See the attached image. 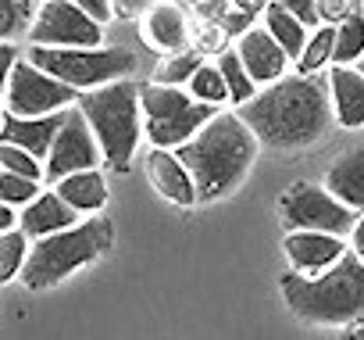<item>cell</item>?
<instances>
[{
  "label": "cell",
  "mask_w": 364,
  "mask_h": 340,
  "mask_svg": "<svg viewBox=\"0 0 364 340\" xmlns=\"http://www.w3.org/2000/svg\"><path fill=\"white\" fill-rule=\"evenodd\" d=\"M282 247H286L293 272L300 276H321L350 251L346 237H332V233H289Z\"/></svg>",
  "instance_id": "cell-12"
},
{
  "label": "cell",
  "mask_w": 364,
  "mask_h": 340,
  "mask_svg": "<svg viewBox=\"0 0 364 340\" xmlns=\"http://www.w3.org/2000/svg\"><path fill=\"white\" fill-rule=\"evenodd\" d=\"M111 244H114V222L104 215H90V219L75 222L72 230L33 240L18 279L29 290H50L61 279H68L72 272H79L82 265L104 258Z\"/></svg>",
  "instance_id": "cell-4"
},
{
  "label": "cell",
  "mask_w": 364,
  "mask_h": 340,
  "mask_svg": "<svg viewBox=\"0 0 364 340\" xmlns=\"http://www.w3.org/2000/svg\"><path fill=\"white\" fill-rule=\"evenodd\" d=\"M8 230H18V212L0 201V233H8Z\"/></svg>",
  "instance_id": "cell-39"
},
{
  "label": "cell",
  "mask_w": 364,
  "mask_h": 340,
  "mask_svg": "<svg viewBox=\"0 0 364 340\" xmlns=\"http://www.w3.org/2000/svg\"><path fill=\"white\" fill-rule=\"evenodd\" d=\"M75 222H79V212H72L54 190H40V197L29 201V205L18 212V230H22L29 240H40V237L72 230Z\"/></svg>",
  "instance_id": "cell-18"
},
{
  "label": "cell",
  "mask_w": 364,
  "mask_h": 340,
  "mask_svg": "<svg viewBox=\"0 0 364 340\" xmlns=\"http://www.w3.org/2000/svg\"><path fill=\"white\" fill-rule=\"evenodd\" d=\"M65 122H68V111H54V115H43V118H11V115H4V122H0V143H15V147L29 150L33 158L47 161V154L54 147V136L61 133Z\"/></svg>",
  "instance_id": "cell-16"
},
{
  "label": "cell",
  "mask_w": 364,
  "mask_h": 340,
  "mask_svg": "<svg viewBox=\"0 0 364 340\" xmlns=\"http://www.w3.org/2000/svg\"><path fill=\"white\" fill-rule=\"evenodd\" d=\"M139 111L150 143L164 150H175L186 140H193L218 115L211 104L193 101L178 86H157V83H139Z\"/></svg>",
  "instance_id": "cell-7"
},
{
  "label": "cell",
  "mask_w": 364,
  "mask_h": 340,
  "mask_svg": "<svg viewBox=\"0 0 364 340\" xmlns=\"http://www.w3.org/2000/svg\"><path fill=\"white\" fill-rule=\"evenodd\" d=\"M328 93H332L336 125L360 129L364 125V76L353 65H332L328 68Z\"/></svg>",
  "instance_id": "cell-17"
},
{
  "label": "cell",
  "mask_w": 364,
  "mask_h": 340,
  "mask_svg": "<svg viewBox=\"0 0 364 340\" xmlns=\"http://www.w3.org/2000/svg\"><path fill=\"white\" fill-rule=\"evenodd\" d=\"M353 68H357V72H360V76H364V58H360V61H357V65H353Z\"/></svg>",
  "instance_id": "cell-41"
},
{
  "label": "cell",
  "mask_w": 364,
  "mask_h": 340,
  "mask_svg": "<svg viewBox=\"0 0 364 340\" xmlns=\"http://www.w3.org/2000/svg\"><path fill=\"white\" fill-rule=\"evenodd\" d=\"M264 29L268 36L286 51V58H300L304 43H307V26L300 19H293L289 11H282L279 4H268L264 8Z\"/></svg>",
  "instance_id": "cell-21"
},
{
  "label": "cell",
  "mask_w": 364,
  "mask_h": 340,
  "mask_svg": "<svg viewBox=\"0 0 364 340\" xmlns=\"http://www.w3.org/2000/svg\"><path fill=\"white\" fill-rule=\"evenodd\" d=\"M36 197H40V183L36 180H26V176H15V172H0V201L4 205L26 208Z\"/></svg>",
  "instance_id": "cell-31"
},
{
  "label": "cell",
  "mask_w": 364,
  "mask_h": 340,
  "mask_svg": "<svg viewBox=\"0 0 364 340\" xmlns=\"http://www.w3.org/2000/svg\"><path fill=\"white\" fill-rule=\"evenodd\" d=\"M360 11V0H314V15H318V26H343L350 15Z\"/></svg>",
  "instance_id": "cell-33"
},
{
  "label": "cell",
  "mask_w": 364,
  "mask_h": 340,
  "mask_svg": "<svg viewBox=\"0 0 364 340\" xmlns=\"http://www.w3.org/2000/svg\"><path fill=\"white\" fill-rule=\"evenodd\" d=\"M190 97L200 101V104H211V108H222L229 101V90H225V79L218 72L215 61H204L197 68V76L190 79Z\"/></svg>",
  "instance_id": "cell-28"
},
{
  "label": "cell",
  "mask_w": 364,
  "mask_h": 340,
  "mask_svg": "<svg viewBox=\"0 0 364 340\" xmlns=\"http://www.w3.org/2000/svg\"><path fill=\"white\" fill-rule=\"evenodd\" d=\"M236 115L257 136V143H268L272 150L314 147L336 125L328 76H282L279 83L257 90V97Z\"/></svg>",
  "instance_id": "cell-1"
},
{
  "label": "cell",
  "mask_w": 364,
  "mask_h": 340,
  "mask_svg": "<svg viewBox=\"0 0 364 340\" xmlns=\"http://www.w3.org/2000/svg\"><path fill=\"white\" fill-rule=\"evenodd\" d=\"M350 340H364V322H360V326L353 329V336H350Z\"/></svg>",
  "instance_id": "cell-40"
},
{
  "label": "cell",
  "mask_w": 364,
  "mask_h": 340,
  "mask_svg": "<svg viewBox=\"0 0 364 340\" xmlns=\"http://www.w3.org/2000/svg\"><path fill=\"white\" fill-rule=\"evenodd\" d=\"M360 11H364V0H360Z\"/></svg>",
  "instance_id": "cell-43"
},
{
  "label": "cell",
  "mask_w": 364,
  "mask_h": 340,
  "mask_svg": "<svg viewBox=\"0 0 364 340\" xmlns=\"http://www.w3.org/2000/svg\"><path fill=\"white\" fill-rule=\"evenodd\" d=\"M350 251L364 262V215H357V222H353V230H350Z\"/></svg>",
  "instance_id": "cell-38"
},
{
  "label": "cell",
  "mask_w": 364,
  "mask_h": 340,
  "mask_svg": "<svg viewBox=\"0 0 364 340\" xmlns=\"http://www.w3.org/2000/svg\"><path fill=\"white\" fill-rule=\"evenodd\" d=\"M257 136L243 125L236 111H218L193 140L175 147L178 161L197 187V205L200 201H218L232 194L257 158Z\"/></svg>",
  "instance_id": "cell-2"
},
{
  "label": "cell",
  "mask_w": 364,
  "mask_h": 340,
  "mask_svg": "<svg viewBox=\"0 0 364 340\" xmlns=\"http://www.w3.org/2000/svg\"><path fill=\"white\" fill-rule=\"evenodd\" d=\"M75 108L86 115V122H90V129L97 136L104 165L111 168V172H129L136 143H139V133H143L139 83L118 79V83H107L100 90L79 93Z\"/></svg>",
  "instance_id": "cell-5"
},
{
  "label": "cell",
  "mask_w": 364,
  "mask_h": 340,
  "mask_svg": "<svg viewBox=\"0 0 364 340\" xmlns=\"http://www.w3.org/2000/svg\"><path fill=\"white\" fill-rule=\"evenodd\" d=\"M26 61L72 86L75 93L100 90L136 72V54L125 47H29Z\"/></svg>",
  "instance_id": "cell-6"
},
{
  "label": "cell",
  "mask_w": 364,
  "mask_h": 340,
  "mask_svg": "<svg viewBox=\"0 0 364 340\" xmlns=\"http://www.w3.org/2000/svg\"><path fill=\"white\" fill-rule=\"evenodd\" d=\"M286 308L307 326H360L364 322V262L346 251L321 276H282Z\"/></svg>",
  "instance_id": "cell-3"
},
{
  "label": "cell",
  "mask_w": 364,
  "mask_h": 340,
  "mask_svg": "<svg viewBox=\"0 0 364 340\" xmlns=\"http://www.w3.org/2000/svg\"><path fill=\"white\" fill-rule=\"evenodd\" d=\"M18 47L15 43H0V108H4V97H8V79H11V68L18 61Z\"/></svg>",
  "instance_id": "cell-36"
},
{
  "label": "cell",
  "mask_w": 364,
  "mask_h": 340,
  "mask_svg": "<svg viewBox=\"0 0 364 340\" xmlns=\"http://www.w3.org/2000/svg\"><path fill=\"white\" fill-rule=\"evenodd\" d=\"M157 0H111V19H122V22H132V19H143Z\"/></svg>",
  "instance_id": "cell-34"
},
{
  "label": "cell",
  "mask_w": 364,
  "mask_h": 340,
  "mask_svg": "<svg viewBox=\"0 0 364 340\" xmlns=\"http://www.w3.org/2000/svg\"><path fill=\"white\" fill-rule=\"evenodd\" d=\"M325 190H328L343 208H350L353 215H364V147L346 150V154H339V158L328 165Z\"/></svg>",
  "instance_id": "cell-19"
},
{
  "label": "cell",
  "mask_w": 364,
  "mask_h": 340,
  "mask_svg": "<svg viewBox=\"0 0 364 340\" xmlns=\"http://www.w3.org/2000/svg\"><path fill=\"white\" fill-rule=\"evenodd\" d=\"M54 194L79 215H100L107 205V180L100 168H86V172H72L54 183Z\"/></svg>",
  "instance_id": "cell-20"
},
{
  "label": "cell",
  "mask_w": 364,
  "mask_h": 340,
  "mask_svg": "<svg viewBox=\"0 0 364 340\" xmlns=\"http://www.w3.org/2000/svg\"><path fill=\"white\" fill-rule=\"evenodd\" d=\"M282 11H289L293 19H300L307 29H318V15H314V0H272Z\"/></svg>",
  "instance_id": "cell-35"
},
{
  "label": "cell",
  "mask_w": 364,
  "mask_h": 340,
  "mask_svg": "<svg viewBox=\"0 0 364 340\" xmlns=\"http://www.w3.org/2000/svg\"><path fill=\"white\" fill-rule=\"evenodd\" d=\"M97 161H100V147H97V136H93L86 115L79 108H68V122L54 136V147H50V154L43 161V180L58 183L72 172L97 168Z\"/></svg>",
  "instance_id": "cell-11"
},
{
  "label": "cell",
  "mask_w": 364,
  "mask_h": 340,
  "mask_svg": "<svg viewBox=\"0 0 364 340\" xmlns=\"http://www.w3.org/2000/svg\"><path fill=\"white\" fill-rule=\"evenodd\" d=\"M186 4H197V0H186Z\"/></svg>",
  "instance_id": "cell-42"
},
{
  "label": "cell",
  "mask_w": 364,
  "mask_h": 340,
  "mask_svg": "<svg viewBox=\"0 0 364 340\" xmlns=\"http://www.w3.org/2000/svg\"><path fill=\"white\" fill-rule=\"evenodd\" d=\"M36 0H0V43H15L18 33H29L36 19Z\"/></svg>",
  "instance_id": "cell-29"
},
{
  "label": "cell",
  "mask_w": 364,
  "mask_h": 340,
  "mask_svg": "<svg viewBox=\"0 0 364 340\" xmlns=\"http://www.w3.org/2000/svg\"><path fill=\"white\" fill-rule=\"evenodd\" d=\"M146 180H150V187H154L164 201H171V205H178V208L197 205V187H193L186 165L178 161L175 150L154 147V150L146 154Z\"/></svg>",
  "instance_id": "cell-15"
},
{
  "label": "cell",
  "mask_w": 364,
  "mask_h": 340,
  "mask_svg": "<svg viewBox=\"0 0 364 340\" xmlns=\"http://www.w3.org/2000/svg\"><path fill=\"white\" fill-rule=\"evenodd\" d=\"M139 33H143V43L161 51V54L190 51V19L178 4H171V0H157V4L139 19Z\"/></svg>",
  "instance_id": "cell-13"
},
{
  "label": "cell",
  "mask_w": 364,
  "mask_h": 340,
  "mask_svg": "<svg viewBox=\"0 0 364 340\" xmlns=\"http://www.w3.org/2000/svg\"><path fill=\"white\" fill-rule=\"evenodd\" d=\"M279 219L289 233H332L350 237L357 215L343 208L325 187L318 183H296L279 197Z\"/></svg>",
  "instance_id": "cell-8"
},
{
  "label": "cell",
  "mask_w": 364,
  "mask_h": 340,
  "mask_svg": "<svg viewBox=\"0 0 364 340\" xmlns=\"http://www.w3.org/2000/svg\"><path fill=\"white\" fill-rule=\"evenodd\" d=\"M72 4H75V8H82V11H86L90 19H97L100 26L111 19V0H72Z\"/></svg>",
  "instance_id": "cell-37"
},
{
  "label": "cell",
  "mask_w": 364,
  "mask_h": 340,
  "mask_svg": "<svg viewBox=\"0 0 364 340\" xmlns=\"http://www.w3.org/2000/svg\"><path fill=\"white\" fill-rule=\"evenodd\" d=\"M215 65H218V72H222V79H225V90H229V101H232V104L243 108L247 101L257 97V86H254V79L247 76V68H243V61H240L236 51H225L222 58H215Z\"/></svg>",
  "instance_id": "cell-24"
},
{
  "label": "cell",
  "mask_w": 364,
  "mask_h": 340,
  "mask_svg": "<svg viewBox=\"0 0 364 340\" xmlns=\"http://www.w3.org/2000/svg\"><path fill=\"white\" fill-rule=\"evenodd\" d=\"M29 237L22 230H8L0 233V283H11L15 276H22L26 258H29Z\"/></svg>",
  "instance_id": "cell-27"
},
{
  "label": "cell",
  "mask_w": 364,
  "mask_h": 340,
  "mask_svg": "<svg viewBox=\"0 0 364 340\" xmlns=\"http://www.w3.org/2000/svg\"><path fill=\"white\" fill-rule=\"evenodd\" d=\"M236 54H240V61H243L247 76L254 79V86H272V83H279V79L286 76V65H289L286 51L268 36V29H264V26H261V29H254V26H250V29L240 36Z\"/></svg>",
  "instance_id": "cell-14"
},
{
  "label": "cell",
  "mask_w": 364,
  "mask_h": 340,
  "mask_svg": "<svg viewBox=\"0 0 364 340\" xmlns=\"http://www.w3.org/2000/svg\"><path fill=\"white\" fill-rule=\"evenodd\" d=\"M43 4H47V0H43Z\"/></svg>",
  "instance_id": "cell-44"
},
{
  "label": "cell",
  "mask_w": 364,
  "mask_h": 340,
  "mask_svg": "<svg viewBox=\"0 0 364 340\" xmlns=\"http://www.w3.org/2000/svg\"><path fill=\"white\" fill-rule=\"evenodd\" d=\"M72 104H79V93L72 86L40 72L26 58L15 61L11 79H8V97H4V108L11 118H43L54 111H68Z\"/></svg>",
  "instance_id": "cell-9"
},
{
  "label": "cell",
  "mask_w": 364,
  "mask_h": 340,
  "mask_svg": "<svg viewBox=\"0 0 364 340\" xmlns=\"http://www.w3.org/2000/svg\"><path fill=\"white\" fill-rule=\"evenodd\" d=\"M200 65H204V58H200L197 51L168 54V58L154 68V83H157V86H190V79L197 76Z\"/></svg>",
  "instance_id": "cell-25"
},
{
  "label": "cell",
  "mask_w": 364,
  "mask_h": 340,
  "mask_svg": "<svg viewBox=\"0 0 364 340\" xmlns=\"http://www.w3.org/2000/svg\"><path fill=\"white\" fill-rule=\"evenodd\" d=\"M229 29L222 22H208V19H197L190 22V51H197L200 58H222L229 51Z\"/></svg>",
  "instance_id": "cell-26"
},
{
  "label": "cell",
  "mask_w": 364,
  "mask_h": 340,
  "mask_svg": "<svg viewBox=\"0 0 364 340\" xmlns=\"http://www.w3.org/2000/svg\"><path fill=\"white\" fill-rule=\"evenodd\" d=\"M225 15H222V26L229 29V33H247L250 29V22L257 19V15H264V8L272 4V0H225Z\"/></svg>",
  "instance_id": "cell-32"
},
{
  "label": "cell",
  "mask_w": 364,
  "mask_h": 340,
  "mask_svg": "<svg viewBox=\"0 0 364 340\" xmlns=\"http://www.w3.org/2000/svg\"><path fill=\"white\" fill-rule=\"evenodd\" d=\"M0 172H15V176H26V180H43V161L33 158L29 150L15 147V143H0Z\"/></svg>",
  "instance_id": "cell-30"
},
{
  "label": "cell",
  "mask_w": 364,
  "mask_h": 340,
  "mask_svg": "<svg viewBox=\"0 0 364 340\" xmlns=\"http://www.w3.org/2000/svg\"><path fill=\"white\" fill-rule=\"evenodd\" d=\"M26 36L33 47H100L104 26L75 8L72 0H47L40 4Z\"/></svg>",
  "instance_id": "cell-10"
},
{
  "label": "cell",
  "mask_w": 364,
  "mask_h": 340,
  "mask_svg": "<svg viewBox=\"0 0 364 340\" xmlns=\"http://www.w3.org/2000/svg\"><path fill=\"white\" fill-rule=\"evenodd\" d=\"M360 58H364V11L336 26V43H332V65H353Z\"/></svg>",
  "instance_id": "cell-23"
},
{
  "label": "cell",
  "mask_w": 364,
  "mask_h": 340,
  "mask_svg": "<svg viewBox=\"0 0 364 340\" xmlns=\"http://www.w3.org/2000/svg\"><path fill=\"white\" fill-rule=\"evenodd\" d=\"M332 43H336L332 26H318L314 33H307V43L296 58V76H318L325 65H332Z\"/></svg>",
  "instance_id": "cell-22"
}]
</instances>
